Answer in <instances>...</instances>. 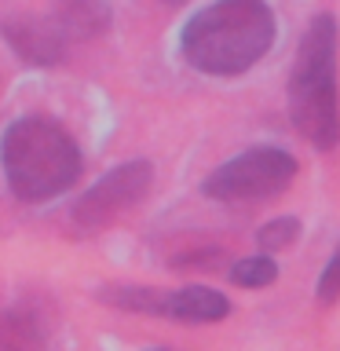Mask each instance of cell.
<instances>
[{
  "label": "cell",
  "mask_w": 340,
  "mask_h": 351,
  "mask_svg": "<svg viewBox=\"0 0 340 351\" xmlns=\"http://www.w3.org/2000/svg\"><path fill=\"white\" fill-rule=\"evenodd\" d=\"M274 44V11L263 0H216L183 26V59L202 73L234 77Z\"/></svg>",
  "instance_id": "6da1fadb"
},
{
  "label": "cell",
  "mask_w": 340,
  "mask_h": 351,
  "mask_svg": "<svg viewBox=\"0 0 340 351\" xmlns=\"http://www.w3.org/2000/svg\"><path fill=\"white\" fill-rule=\"evenodd\" d=\"M340 29L333 15H315L296 48L289 73V114L300 136L318 150L340 143V88H337Z\"/></svg>",
  "instance_id": "7a4b0ae2"
},
{
  "label": "cell",
  "mask_w": 340,
  "mask_h": 351,
  "mask_svg": "<svg viewBox=\"0 0 340 351\" xmlns=\"http://www.w3.org/2000/svg\"><path fill=\"white\" fill-rule=\"evenodd\" d=\"M0 165L11 194L22 202H48L70 191L81 176V150L48 117H22L4 132Z\"/></svg>",
  "instance_id": "3957f363"
},
{
  "label": "cell",
  "mask_w": 340,
  "mask_h": 351,
  "mask_svg": "<svg viewBox=\"0 0 340 351\" xmlns=\"http://www.w3.org/2000/svg\"><path fill=\"white\" fill-rule=\"evenodd\" d=\"M296 180V158L282 147H252L238 158L223 161L202 183V191L216 202H263L282 194Z\"/></svg>",
  "instance_id": "277c9868"
},
{
  "label": "cell",
  "mask_w": 340,
  "mask_h": 351,
  "mask_svg": "<svg viewBox=\"0 0 340 351\" xmlns=\"http://www.w3.org/2000/svg\"><path fill=\"white\" fill-rule=\"evenodd\" d=\"M154 183L150 161H125L117 169H110L81 202L73 205V223L81 230H99L114 223L121 213H128L132 205H139L147 197Z\"/></svg>",
  "instance_id": "5b68a950"
},
{
  "label": "cell",
  "mask_w": 340,
  "mask_h": 351,
  "mask_svg": "<svg viewBox=\"0 0 340 351\" xmlns=\"http://www.w3.org/2000/svg\"><path fill=\"white\" fill-rule=\"evenodd\" d=\"M4 40L26 66H55L66 55L62 33L51 26L48 15H19L4 22Z\"/></svg>",
  "instance_id": "8992f818"
},
{
  "label": "cell",
  "mask_w": 340,
  "mask_h": 351,
  "mask_svg": "<svg viewBox=\"0 0 340 351\" xmlns=\"http://www.w3.org/2000/svg\"><path fill=\"white\" fill-rule=\"evenodd\" d=\"M161 318L186 326H202V322H219L230 315V300L223 293L208 289V285H186V289H161Z\"/></svg>",
  "instance_id": "52a82bcc"
},
{
  "label": "cell",
  "mask_w": 340,
  "mask_h": 351,
  "mask_svg": "<svg viewBox=\"0 0 340 351\" xmlns=\"http://www.w3.org/2000/svg\"><path fill=\"white\" fill-rule=\"evenodd\" d=\"M48 19L66 44L92 40L110 29V4L106 0H55Z\"/></svg>",
  "instance_id": "ba28073f"
},
{
  "label": "cell",
  "mask_w": 340,
  "mask_h": 351,
  "mask_svg": "<svg viewBox=\"0 0 340 351\" xmlns=\"http://www.w3.org/2000/svg\"><path fill=\"white\" fill-rule=\"evenodd\" d=\"M48 318L37 304H15L0 315V351H44Z\"/></svg>",
  "instance_id": "9c48e42d"
},
{
  "label": "cell",
  "mask_w": 340,
  "mask_h": 351,
  "mask_svg": "<svg viewBox=\"0 0 340 351\" xmlns=\"http://www.w3.org/2000/svg\"><path fill=\"white\" fill-rule=\"evenodd\" d=\"M278 278V263L271 260V252H260V256H245L230 263V282L245 285V289H263Z\"/></svg>",
  "instance_id": "30bf717a"
},
{
  "label": "cell",
  "mask_w": 340,
  "mask_h": 351,
  "mask_svg": "<svg viewBox=\"0 0 340 351\" xmlns=\"http://www.w3.org/2000/svg\"><path fill=\"white\" fill-rule=\"evenodd\" d=\"M296 238H300V219H296V216H278V219H271V223H263L256 230V245L263 252L289 249Z\"/></svg>",
  "instance_id": "8fae6325"
},
{
  "label": "cell",
  "mask_w": 340,
  "mask_h": 351,
  "mask_svg": "<svg viewBox=\"0 0 340 351\" xmlns=\"http://www.w3.org/2000/svg\"><path fill=\"white\" fill-rule=\"evenodd\" d=\"M315 296H318V304H337L340 300V245L333 249V256H329V263L322 267V274H318Z\"/></svg>",
  "instance_id": "7c38bea8"
},
{
  "label": "cell",
  "mask_w": 340,
  "mask_h": 351,
  "mask_svg": "<svg viewBox=\"0 0 340 351\" xmlns=\"http://www.w3.org/2000/svg\"><path fill=\"white\" fill-rule=\"evenodd\" d=\"M208 260H219V249H205V252H186V256H180L172 263V267H216V263Z\"/></svg>",
  "instance_id": "4fadbf2b"
},
{
  "label": "cell",
  "mask_w": 340,
  "mask_h": 351,
  "mask_svg": "<svg viewBox=\"0 0 340 351\" xmlns=\"http://www.w3.org/2000/svg\"><path fill=\"white\" fill-rule=\"evenodd\" d=\"M161 4H183V0H161Z\"/></svg>",
  "instance_id": "5bb4252c"
},
{
  "label": "cell",
  "mask_w": 340,
  "mask_h": 351,
  "mask_svg": "<svg viewBox=\"0 0 340 351\" xmlns=\"http://www.w3.org/2000/svg\"><path fill=\"white\" fill-rule=\"evenodd\" d=\"M147 351H172V348H147Z\"/></svg>",
  "instance_id": "9a60e30c"
}]
</instances>
